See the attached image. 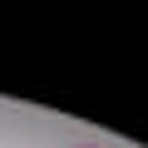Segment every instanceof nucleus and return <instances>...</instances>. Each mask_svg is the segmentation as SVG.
I'll use <instances>...</instances> for the list:
<instances>
[{
	"mask_svg": "<svg viewBox=\"0 0 148 148\" xmlns=\"http://www.w3.org/2000/svg\"><path fill=\"white\" fill-rule=\"evenodd\" d=\"M74 148H104V143L99 138H84V143H74Z\"/></svg>",
	"mask_w": 148,
	"mask_h": 148,
	"instance_id": "1",
	"label": "nucleus"
}]
</instances>
